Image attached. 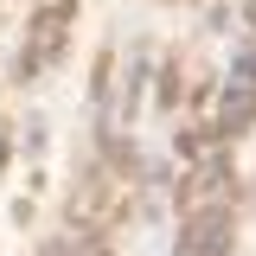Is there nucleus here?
Returning <instances> with one entry per match:
<instances>
[{"instance_id": "nucleus-1", "label": "nucleus", "mask_w": 256, "mask_h": 256, "mask_svg": "<svg viewBox=\"0 0 256 256\" xmlns=\"http://www.w3.org/2000/svg\"><path fill=\"white\" fill-rule=\"evenodd\" d=\"M237 256H256V224L244 230V244H237Z\"/></svg>"}]
</instances>
